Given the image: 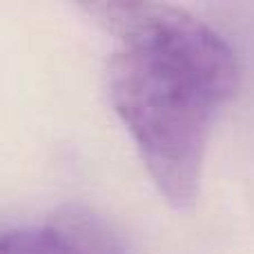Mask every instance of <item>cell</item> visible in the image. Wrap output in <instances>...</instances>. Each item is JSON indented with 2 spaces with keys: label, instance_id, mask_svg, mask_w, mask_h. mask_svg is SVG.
<instances>
[{
  "label": "cell",
  "instance_id": "2",
  "mask_svg": "<svg viewBox=\"0 0 254 254\" xmlns=\"http://www.w3.org/2000/svg\"><path fill=\"white\" fill-rule=\"evenodd\" d=\"M0 254H129L123 237L87 207H67L43 223L0 232Z\"/></svg>",
  "mask_w": 254,
  "mask_h": 254
},
{
  "label": "cell",
  "instance_id": "1",
  "mask_svg": "<svg viewBox=\"0 0 254 254\" xmlns=\"http://www.w3.org/2000/svg\"><path fill=\"white\" fill-rule=\"evenodd\" d=\"M83 9L114 38L105 67L112 110L167 205L192 210L207 143L239 87L237 52L176 4L105 0Z\"/></svg>",
  "mask_w": 254,
  "mask_h": 254
}]
</instances>
